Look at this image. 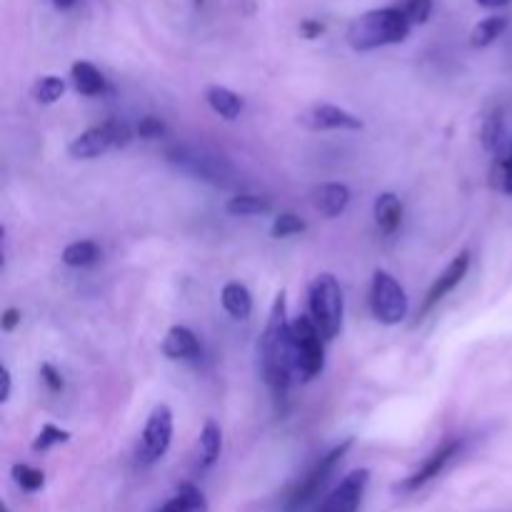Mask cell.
I'll return each mask as SVG.
<instances>
[{"instance_id": "cell-2", "label": "cell", "mask_w": 512, "mask_h": 512, "mask_svg": "<svg viewBox=\"0 0 512 512\" xmlns=\"http://www.w3.org/2000/svg\"><path fill=\"white\" fill-rule=\"evenodd\" d=\"M413 23L403 8H378L358 15L348 28V45L358 53L385 48V45L403 43L410 35Z\"/></svg>"}, {"instance_id": "cell-27", "label": "cell", "mask_w": 512, "mask_h": 512, "mask_svg": "<svg viewBox=\"0 0 512 512\" xmlns=\"http://www.w3.org/2000/svg\"><path fill=\"white\" fill-rule=\"evenodd\" d=\"M305 230V220L298 218L295 213H280L278 218L273 220V228H270V233H273V238H290V235H298Z\"/></svg>"}, {"instance_id": "cell-29", "label": "cell", "mask_w": 512, "mask_h": 512, "mask_svg": "<svg viewBox=\"0 0 512 512\" xmlns=\"http://www.w3.org/2000/svg\"><path fill=\"white\" fill-rule=\"evenodd\" d=\"M493 185L498 190H503V193L512 195V145H510L508 155H505L503 160H498V163H495Z\"/></svg>"}, {"instance_id": "cell-26", "label": "cell", "mask_w": 512, "mask_h": 512, "mask_svg": "<svg viewBox=\"0 0 512 512\" xmlns=\"http://www.w3.org/2000/svg\"><path fill=\"white\" fill-rule=\"evenodd\" d=\"M13 480L25 490V493H38L45 485L43 470L30 468V465H13Z\"/></svg>"}, {"instance_id": "cell-34", "label": "cell", "mask_w": 512, "mask_h": 512, "mask_svg": "<svg viewBox=\"0 0 512 512\" xmlns=\"http://www.w3.org/2000/svg\"><path fill=\"white\" fill-rule=\"evenodd\" d=\"M323 33H325V25L320 23V20H303V23H300V35H303V38L315 40Z\"/></svg>"}, {"instance_id": "cell-5", "label": "cell", "mask_w": 512, "mask_h": 512, "mask_svg": "<svg viewBox=\"0 0 512 512\" xmlns=\"http://www.w3.org/2000/svg\"><path fill=\"white\" fill-rule=\"evenodd\" d=\"M370 310L383 325H398L408 315V295L388 270H375L370 285Z\"/></svg>"}, {"instance_id": "cell-40", "label": "cell", "mask_w": 512, "mask_h": 512, "mask_svg": "<svg viewBox=\"0 0 512 512\" xmlns=\"http://www.w3.org/2000/svg\"><path fill=\"white\" fill-rule=\"evenodd\" d=\"M3 512H10V510H8V505H3Z\"/></svg>"}, {"instance_id": "cell-37", "label": "cell", "mask_w": 512, "mask_h": 512, "mask_svg": "<svg viewBox=\"0 0 512 512\" xmlns=\"http://www.w3.org/2000/svg\"><path fill=\"white\" fill-rule=\"evenodd\" d=\"M478 5H483V8H505V5H510L512 0H475Z\"/></svg>"}, {"instance_id": "cell-24", "label": "cell", "mask_w": 512, "mask_h": 512, "mask_svg": "<svg viewBox=\"0 0 512 512\" xmlns=\"http://www.w3.org/2000/svg\"><path fill=\"white\" fill-rule=\"evenodd\" d=\"M100 258V248L93 240H78L63 250V263L70 268H88Z\"/></svg>"}, {"instance_id": "cell-18", "label": "cell", "mask_w": 512, "mask_h": 512, "mask_svg": "<svg viewBox=\"0 0 512 512\" xmlns=\"http://www.w3.org/2000/svg\"><path fill=\"white\" fill-rule=\"evenodd\" d=\"M220 450H223V430L220 425L215 423L213 418L205 420L203 430H200V440H198V460L200 468H213L220 458Z\"/></svg>"}, {"instance_id": "cell-6", "label": "cell", "mask_w": 512, "mask_h": 512, "mask_svg": "<svg viewBox=\"0 0 512 512\" xmlns=\"http://www.w3.org/2000/svg\"><path fill=\"white\" fill-rule=\"evenodd\" d=\"M323 335L315 328L310 315H298L293 320V345H295V365H298V375L303 380L315 378L323 373L325 368V348Z\"/></svg>"}, {"instance_id": "cell-13", "label": "cell", "mask_w": 512, "mask_h": 512, "mask_svg": "<svg viewBox=\"0 0 512 512\" xmlns=\"http://www.w3.org/2000/svg\"><path fill=\"white\" fill-rule=\"evenodd\" d=\"M468 268H470V253L468 250H463V253H460L458 258H453V263H450L448 268L438 275V280L433 283V288L428 290V298H425V305H423V315L428 313L433 305H438L445 295L453 293V290L463 283V278L468 275Z\"/></svg>"}, {"instance_id": "cell-28", "label": "cell", "mask_w": 512, "mask_h": 512, "mask_svg": "<svg viewBox=\"0 0 512 512\" xmlns=\"http://www.w3.org/2000/svg\"><path fill=\"white\" fill-rule=\"evenodd\" d=\"M68 440H70L68 430H60V428H55V425H43L38 433V438H35L33 450L35 453H43V450H50L53 445H60V443H68Z\"/></svg>"}, {"instance_id": "cell-39", "label": "cell", "mask_w": 512, "mask_h": 512, "mask_svg": "<svg viewBox=\"0 0 512 512\" xmlns=\"http://www.w3.org/2000/svg\"><path fill=\"white\" fill-rule=\"evenodd\" d=\"M193 3H195V5H203V3H205V0H193Z\"/></svg>"}, {"instance_id": "cell-21", "label": "cell", "mask_w": 512, "mask_h": 512, "mask_svg": "<svg viewBox=\"0 0 512 512\" xmlns=\"http://www.w3.org/2000/svg\"><path fill=\"white\" fill-rule=\"evenodd\" d=\"M155 512H208V500L193 485H183L165 505Z\"/></svg>"}, {"instance_id": "cell-35", "label": "cell", "mask_w": 512, "mask_h": 512, "mask_svg": "<svg viewBox=\"0 0 512 512\" xmlns=\"http://www.w3.org/2000/svg\"><path fill=\"white\" fill-rule=\"evenodd\" d=\"M20 325V310L18 308H8L3 313V318H0V328L5 330V333H13L15 328Z\"/></svg>"}, {"instance_id": "cell-22", "label": "cell", "mask_w": 512, "mask_h": 512, "mask_svg": "<svg viewBox=\"0 0 512 512\" xmlns=\"http://www.w3.org/2000/svg\"><path fill=\"white\" fill-rule=\"evenodd\" d=\"M508 23L510 20L505 18V15H490V18H483L475 25L473 33H470V45H473V48H488V45H493L495 40L505 33Z\"/></svg>"}, {"instance_id": "cell-33", "label": "cell", "mask_w": 512, "mask_h": 512, "mask_svg": "<svg viewBox=\"0 0 512 512\" xmlns=\"http://www.w3.org/2000/svg\"><path fill=\"white\" fill-rule=\"evenodd\" d=\"M40 378L45 380V385H48V388L53 390V393L63 390V378H60V373L50 363L40 365Z\"/></svg>"}, {"instance_id": "cell-8", "label": "cell", "mask_w": 512, "mask_h": 512, "mask_svg": "<svg viewBox=\"0 0 512 512\" xmlns=\"http://www.w3.org/2000/svg\"><path fill=\"white\" fill-rule=\"evenodd\" d=\"M130 140V128L120 120H108L103 125H95L88 128L85 133H80L78 138H73V143L68 145L70 158L75 160H93L100 158L108 150L120 148V145H128Z\"/></svg>"}, {"instance_id": "cell-25", "label": "cell", "mask_w": 512, "mask_h": 512, "mask_svg": "<svg viewBox=\"0 0 512 512\" xmlns=\"http://www.w3.org/2000/svg\"><path fill=\"white\" fill-rule=\"evenodd\" d=\"M65 93V80L58 75H43L38 83L33 85V98L40 105H53L63 98Z\"/></svg>"}, {"instance_id": "cell-15", "label": "cell", "mask_w": 512, "mask_h": 512, "mask_svg": "<svg viewBox=\"0 0 512 512\" xmlns=\"http://www.w3.org/2000/svg\"><path fill=\"white\" fill-rule=\"evenodd\" d=\"M163 355L168 360H198L200 358V343L195 333L185 325H175L168 330L163 340Z\"/></svg>"}, {"instance_id": "cell-1", "label": "cell", "mask_w": 512, "mask_h": 512, "mask_svg": "<svg viewBox=\"0 0 512 512\" xmlns=\"http://www.w3.org/2000/svg\"><path fill=\"white\" fill-rule=\"evenodd\" d=\"M258 353L265 383L273 388L275 395L288 393L293 375H298V365H295L293 323H288V313H285V293L275 295Z\"/></svg>"}, {"instance_id": "cell-17", "label": "cell", "mask_w": 512, "mask_h": 512, "mask_svg": "<svg viewBox=\"0 0 512 512\" xmlns=\"http://www.w3.org/2000/svg\"><path fill=\"white\" fill-rule=\"evenodd\" d=\"M403 223V203L395 193H380L375 200V225L383 235L398 233Z\"/></svg>"}, {"instance_id": "cell-3", "label": "cell", "mask_w": 512, "mask_h": 512, "mask_svg": "<svg viewBox=\"0 0 512 512\" xmlns=\"http://www.w3.org/2000/svg\"><path fill=\"white\" fill-rule=\"evenodd\" d=\"M308 310L310 320L320 330L323 340H333L343 328L345 300L340 283L330 273L318 275L308 288Z\"/></svg>"}, {"instance_id": "cell-30", "label": "cell", "mask_w": 512, "mask_h": 512, "mask_svg": "<svg viewBox=\"0 0 512 512\" xmlns=\"http://www.w3.org/2000/svg\"><path fill=\"white\" fill-rule=\"evenodd\" d=\"M403 13L408 15V20L413 25L428 23L430 15H433V0H405Z\"/></svg>"}, {"instance_id": "cell-14", "label": "cell", "mask_w": 512, "mask_h": 512, "mask_svg": "<svg viewBox=\"0 0 512 512\" xmlns=\"http://www.w3.org/2000/svg\"><path fill=\"white\" fill-rule=\"evenodd\" d=\"M313 205L325 218H338L350 205V188L343 183H323L313 190Z\"/></svg>"}, {"instance_id": "cell-16", "label": "cell", "mask_w": 512, "mask_h": 512, "mask_svg": "<svg viewBox=\"0 0 512 512\" xmlns=\"http://www.w3.org/2000/svg\"><path fill=\"white\" fill-rule=\"evenodd\" d=\"M70 80H73V88L78 90L80 95H88V98H95V95H103L108 90V83H105V75L95 68L88 60H78L70 68Z\"/></svg>"}, {"instance_id": "cell-4", "label": "cell", "mask_w": 512, "mask_h": 512, "mask_svg": "<svg viewBox=\"0 0 512 512\" xmlns=\"http://www.w3.org/2000/svg\"><path fill=\"white\" fill-rule=\"evenodd\" d=\"M168 160L173 165H178L183 173H190L193 178L205 180V183L215 185V188H235L238 185V173H235L233 165L225 158L213 153H205V150L195 148H175L168 150Z\"/></svg>"}, {"instance_id": "cell-10", "label": "cell", "mask_w": 512, "mask_h": 512, "mask_svg": "<svg viewBox=\"0 0 512 512\" xmlns=\"http://www.w3.org/2000/svg\"><path fill=\"white\" fill-rule=\"evenodd\" d=\"M368 483L370 470H353V473H350L348 478H343V483L325 498V503L320 505L318 512H358L360 505H363Z\"/></svg>"}, {"instance_id": "cell-31", "label": "cell", "mask_w": 512, "mask_h": 512, "mask_svg": "<svg viewBox=\"0 0 512 512\" xmlns=\"http://www.w3.org/2000/svg\"><path fill=\"white\" fill-rule=\"evenodd\" d=\"M138 135L143 140H158L165 135V123L155 115H145L143 120L138 123Z\"/></svg>"}, {"instance_id": "cell-23", "label": "cell", "mask_w": 512, "mask_h": 512, "mask_svg": "<svg viewBox=\"0 0 512 512\" xmlns=\"http://www.w3.org/2000/svg\"><path fill=\"white\" fill-rule=\"evenodd\" d=\"M230 215L235 218H248V215H263L270 210V200L263 198V195H253V193H238L228 200L225 205Z\"/></svg>"}, {"instance_id": "cell-12", "label": "cell", "mask_w": 512, "mask_h": 512, "mask_svg": "<svg viewBox=\"0 0 512 512\" xmlns=\"http://www.w3.org/2000/svg\"><path fill=\"white\" fill-rule=\"evenodd\" d=\"M458 450H460L458 440H450V443L440 445V448L435 450V453L430 455V458L425 460V463L420 465V468L415 470V473L410 475V478L403 480V485H398V488L403 490V493H415V490H420V488H423V485H428L430 480H435L440 473H443L445 465H448L450 460H453L455 455H458Z\"/></svg>"}, {"instance_id": "cell-32", "label": "cell", "mask_w": 512, "mask_h": 512, "mask_svg": "<svg viewBox=\"0 0 512 512\" xmlns=\"http://www.w3.org/2000/svg\"><path fill=\"white\" fill-rule=\"evenodd\" d=\"M500 135H503V125H500L498 118L485 120L483 128V143L488 150H495L500 145Z\"/></svg>"}, {"instance_id": "cell-9", "label": "cell", "mask_w": 512, "mask_h": 512, "mask_svg": "<svg viewBox=\"0 0 512 512\" xmlns=\"http://www.w3.org/2000/svg\"><path fill=\"white\" fill-rule=\"evenodd\" d=\"M350 448H353V438H348L345 443H340L338 448H333L328 455H325V458H320L318 463H315V468L305 475V480L298 485V490L293 493V498H290V508H288L290 512L300 510L303 505H308L310 500L320 493V488H323V485L328 483L330 475H333L335 465L345 458V453H348Z\"/></svg>"}, {"instance_id": "cell-19", "label": "cell", "mask_w": 512, "mask_h": 512, "mask_svg": "<svg viewBox=\"0 0 512 512\" xmlns=\"http://www.w3.org/2000/svg\"><path fill=\"white\" fill-rule=\"evenodd\" d=\"M205 100L213 108V113H218L225 120H235L243 113V98L230 88H223V85H210L205 90Z\"/></svg>"}, {"instance_id": "cell-36", "label": "cell", "mask_w": 512, "mask_h": 512, "mask_svg": "<svg viewBox=\"0 0 512 512\" xmlns=\"http://www.w3.org/2000/svg\"><path fill=\"white\" fill-rule=\"evenodd\" d=\"M0 380H3V393H0V400H3V403H8V398H10V370L5 368V365H3V370H0Z\"/></svg>"}, {"instance_id": "cell-20", "label": "cell", "mask_w": 512, "mask_h": 512, "mask_svg": "<svg viewBox=\"0 0 512 512\" xmlns=\"http://www.w3.org/2000/svg\"><path fill=\"white\" fill-rule=\"evenodd\" d=\"M223 300V308L230 318L235 320H248L253 313V298H250V290L240 283H228L220 293Z\"/></svg>"}, {"instance_id": "cell-11", "label": "cell", "mask_w": 512, "mask_h": 512, "mask_svg": "<svg viewBox=\"0 0 512 512\" xmlns=\"http://www.w3.org/2000/svg\"><path fill=\"white\" fill-rule=\"evenodd\" d=\"M300 123L315 133H320V130H363V120L358 115L330 103L313 105L310 110H305L300 115Z\"/></svg>"}, {"instance_id": "cell-38", "label": "cell", "mask_w": 512, "mask_h": 512, "mask_svg": "<svg viewBox=\"0 0 512 512\" xmlns=\"http://www.w3.org/2000/svg\"><path fill=\"white\" fill-rule=\"evenodd\" d=\"M50 3H53L55 8H60V10H68V8H73L78 0H50Z\"/></svg>"}, {"instance_id": "cell-7", "label": "cell", "mask_w": 512, "mask_h": 512, "mask_svg": "<svg viewBox=\"0 0 512 512\" xmlns=\"http://www.w3.org/2000/svg\"><path fill=\"white\" fill-rule=\"evenodd\" d=\"M173 410L168 405H155L153 413L145 420L143 435H140L138 445V463L140 465H155L158 460L165 458V453L170 450V443H173Z\"/></svg>"}]
</instances>
